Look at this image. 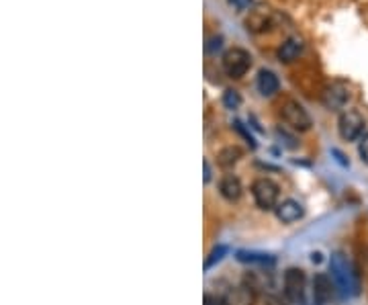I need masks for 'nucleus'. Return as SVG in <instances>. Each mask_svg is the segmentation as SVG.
Wrapping results in <instances>:
<instances>
[{"mask_svg":"<svg viewBox=\"0 0 368 305\" xmlns=\"http://www.w3.org/2000/svg\"><path fill=\"white\" fill-rule=\"evenodd\" d=\"M329 273H331V279L336 283V287L342 291V295L346 297H352V295H358L360 291V281H358V273L350 260V256L346 252H334L331 258H329Z\"/></svg>","mask_w":368,"mask_h":305,"instance_id":"obj_1","label":"nucleus"},{"mask_svg":"<svg viewBox=\"0 0 368 305\" xmlns=\"http://www.w3.org/2000/svg\"><path fill=\"white\" fill-rule=\"evenodd\" d=\"M252 197L262 211H272L280 203V188L270 179H256L252 184Z\"/></svg>","mask_w":368,"mask_h":305,"instance_id":"obj_2","label":"nucleus"},{"mask_svg":"<svg viewBox=\"0 0 368 305\" xmlns=\"http://www.w3.org/2000/svg\"><path fill=\"white\" fill-rule=\"evenodd\" d=\"M367 119L362 117L360 111L356 109H346L342 111L340 119H338V131L342 135V139L346 141H360L367 133Z\"/></svg>","mask_w":368,"mask_h":305,"instance_id":"obj_3","label":"nucleus"},{"mask_svg":"<svg viewBox=\"0 0 368 305\" xmlns=\"http://www.w3.org/2000/svg\"><path fill=\"white\" fill-rule=\"evenodd\" d=\"M283 291L287 302L293 305H305V291H307V277L303 268H289L285 273L283 281Z\"/></svg>","mask_w":368,"mask_h":305,"instance_id":"obj_4","label":"nucleus"},{"mask_svg":"<svg viewBox=\"0 0 368 305\" xmlns=\"http://www.w3.org/2000/svg\"><path fill=\"white\" fill-rule=\"evenodd\" d=\"M221 66H223V72L229 76V78H244L252 66V56L249 52H245L242 48H229L223 58H221Z\"/></svg>","mask_w":368,"mask_h":305,"instance_id":"obj_5","label":"nucleus"},{"mask_svg":"<svg viewBox=\"0 0 368 305\" xmlns=\"http://www.w3.org/2000/svg\"><path fill=\"white\" fill-rule=\"evenodd\" d=\"M280 117H283V121L287 123L291 129H295V131H309L311 125H313V119H311V115L307 113L305 107H303L301 103L293 101V99H289V101L283 103V107H280Z\"/></svg>","mask_w":368,"mask_h":305,"instance_id":"obj_6","label":"nucleus"},{"mask_svg":"<svg viewBox=\"0 0 368 305\" xmlns=\"http://www.w3.org/2000/svg\"><path fill=\"white\" fill-rule=\"evenodd\" d=\"M336 283L327 273H317L313 277V302L315 305H327L336 295Z\"/></svg>","mask_w":368,"mask_h":305,"instance_id":"obj_7","label":"nucleus"},{"mask_svg":"<svg viewBox=\"0 0 368 305\" xmlns=\"http://www.w3.org/2000/svg\"><path fill=\"white\" fill-rule=\"evenodd\" d=\"M350 101V88L344 86L342 82H334L325 88L323 92V105L329 111H340L346 107V103Z\"/></svg>","mask_w":368,"mask_h":305,"instance_id":"obj_8","label":"nucleus"},{"mask_svg":"<svg viewBox=\"0 0 368 305\" xmlns=\"http://www.w3.org/2000/svg\"><path fill=\"white\" fill-rule=\"evenodd\" d=\"M223 305H256V289L249 283L232 287L223 295Z\"/></svg>","mask_w":368,"mask_h":305,"instance_id":"obj_9","label":"nucleus"},{"mask_svg":"<svg viewBox=\"0 0 368 305\" xmlns=\"http://www.w3.org/2000/svg\"><path fill=\"white\" fill-rule=\"evenodd\" d=\"M274 213H276L278 222H283V224H295V222H299L305 215V207L299 201H295V199H285V201L278 203V207L274 209Z\"/></svg>","mask_w":368,"mask_h":305,"instance_id":"obj_10","label":"nucleus"},{"mask_svg":"<svg viewBox=\"0 0 368 305\" xmlns=\"http://www.w3.org/2000/svg\"><path fill=\"white\" fill-rule=\"evenodd\" d=\"M256 88L262 97H274L280 88V82H278V76L268 70V68H262L258 72V78H256Z\"/></svg>","mask_w":368,"mask_h":305,"instance_id":"obj_11","label":"nucleus"},{"mask_svg":"<svg viewBox=\"0 0 368 305\" xmlns=\"http://www.w3.org/2000/svg\"><path fill=\"white\" fill-rule=\"evenodd\" d=\"M242 181L236 177V175H225L223 179H221V183H219V193H221V197L225 199V201H229V203H234V201H238L240 197H242Z\"/></svg>","mask_w":368,"mask_h":305,"instance_id":"obj_12","label":"nucleus"},{"mask_svg":"<svg viewBox=\"0 0 368 305\" xmlns=\"http://www.w3.org/2000/svg\"><path fill=\"white\" fill-rule=\"evenodd\" d=\"M301 52H303V41L297 39V37H289V39L278 48L276 56H278V60L280 61L289 63V61L297 60V58L301 56Z\"/></svg>","mask_w":368,"mask_h":305,"instance_id":"obj_13","label":"nucleus"},{"mask_svg":"<svg viewBox=\"0 0 368 305\" xmlns=\"http://www.w3.org/2000/svg\"><path fill=\"white\" fill-rule=\"evenodd\" d=\"M240 158H242L240 148L229 146V148H223V150L219 152L217 162H219V166H221V168H232V166H236V164H238V160H240Z\"/></svg>","mask_w":368,"mask_h":305,"instance_id":"obj_14","label":"nucleus"},{"mask_svg":"<svg viewBox=\"0 0 368 305\" xmlns=\"http://www.w3.org/2000/svg\"><path fill=\"white\" fill-rule=\"evenodd\" d=\"M238 260L240 262H247V264H272L274 262V256L270 254H264V252H247V250H242L238 252Z\"/></svg>","mask_w":368,"mask_h":305,"instance_id":"obj_15","label":"nucleus"},{"mask_svg":"<svg viewBox=\"0 0 368 305\" xmlns=\"http://www.w3.org/2000/svg\"><path fill=\"white\" fill-rule=\"evenodd\" d=\"M229 252V248L227 246H217V248H213L211 250V254H209V258L205 260V270H209L211 266H215L217 262H221L223 258H225V254Z\"/></svg>","mask_w":368,"mask_h":305,"instance_id":"obj_16","label":"nucleus"},{"mask_svg":"<svg viewBox=\"0 0 368 305\" xmlns=\"http://www.w3.org/2000/svg\"><path fill=\"white\" fill-rule=\"evenodd\" d=\"M223 105H225V109H229V111L238 109V107L242 105V97H240V92L234 90V88H227V90L223 92Z\"/></svg>","mask_w":368,"mask_h":305,"instance_id":"obj_17","label":"nucleus"},{"mask_svg":"<svg viewBox=\"0 0 368 305\" xmlns=\"http://www.w3.org/2000/svg\"><path fill=\"white\" fill-rule=\"evenodd\" d=\"M221 46H223V37H221V35H215V37H211V39L207 41V52H209V54H215V52L221 50Z\"/></svg>","mask_w":368,"mask_h":305,"instance_id":"obj_18","label":"nucleus"},{"mask_svg":"<svg viewBox=\"0 0 368 305\" xmlns=\"http://www.w3.org/2000/svg\"><path fill=\"white\" fill-rule=\"evenodd\" d=\"M358 156H360V160L368 166V133L358 141Z\"/></svg>","mask_w":368,"mask_h":305,"instance_id":"obj_19","label":"nucleus"},{"mask_svg":"<svg viewBox=\"0 0 368 305\" xmlns=\"http://www.w3.org/2000/svg\"><path fill=\"white\" fill-rule=\"evenodd\" d=\"M232 6H236L238 10H247L252 6V0H229Z\"/></svg>","mask_w":368,"mask_h":305,"instance_id":"obj_20","label":"nucleus"},{"mask_svg":"<svg viewBox=\"0 0 368 305\" xmlns=\"http://www.w3.org/2000/svg\"><path fill=\"white\" fill-rule=\"evenodd\" d=\"M264 305H287L283 302V297H278V295H266L264 297Z\"/></svg>","mask_w":368,"mask_h":305,"instance_id":"obj_21","label":"nucleus"},{"mask_svg":"<svg viewBox=\"0 0 368 305\" xmlns=\"http://www.w3.org/2000/svg\"><path fill=\"white\" fill-rule=\"evenodd\" d=\"M203 304L205 305H223V299H219V297H215V295H205V299H203Z\"/></svg>","mask_w":368,"mask_h":305,"instance_id":"obj_22","label":"nucleus"},{"mask_svg":"<svg viewBox=\"0 0 368 305\" xmlns=\"http://www.w3.org/2000/svg\"><path fill=\"white\" fill-rule=\"evenodd\" d=\"M203 168H205V175H203V181H205V183H209V181H211V166H209V162H207V160L203 162Z\"/></svg>","mask_w":368,"mask_h":305,"instance_id":"obj_23","label":"nucleus"}]
</instances>
